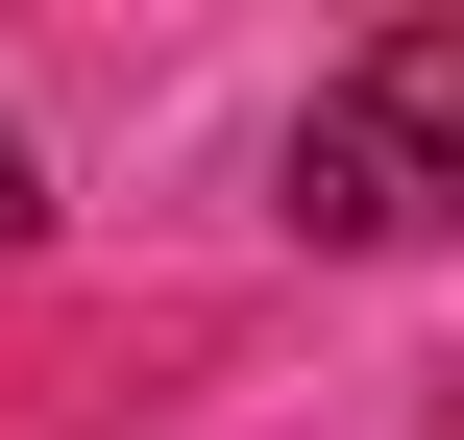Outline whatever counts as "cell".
<instances>
[{
	"label": "cell",
	"mask_w": 464,
	"mask_h": 440,
	"mask_svg": "<svg viewBox=\"0 0 464 440\" xmlns=\"http://www.w3.org/2000/svg\"><path fill=\"white\" fill-rule=\"evenodd\" d=\"M24 220H49V171H24V122H0V245H24Z\"/></svg>",
	"instance_id": "2"
},
{
	"label": "cell",
	"mask_w": 464,
	"mask_h": 440,
	"mask_svg": "<svg viewBox=\"0 0 464 440\" xmlns=\"http://www.w3.org/2000/svg\"><path fill=\"white\" fill-rule=\"evenodd\" d=\"M464 220V24H367L294 98V245H416Z\"/></svg>",
	"instance_id": "1"
}]
</instances>
